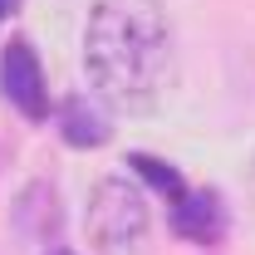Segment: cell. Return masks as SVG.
<instances>
[{
  "label": "cell",
  "mask_w": 255,
  "mask_h": 255,
  "mask_svg": "<svg viewBox=\"0 0 255 255\" xmlns=\"http://www.w3.org/2000/svg\"><path fill=\"white\" fill-rule=\"evenodd\" d=\"M49 255H74V251H64V246H59V251H49Z\"/></svg>",
  "instance_id": "cell-9"
},
{
  "label": "cell",
  "mask_w": 255,
  "mask_h": 255,
  "mask_svg": "<svg viewBox=\"0 0 255 255\" xmlns=\"http://www.w3.org/2000/svg\"><path fill=\"white\" fill-rule=\"evenodd\" d=\"M0 94L5 103L30 118V123H44L49 118V84H44V64L34 54V44L25 34H15L5 49H0Z\"/></svg>",
  "instance_id": "cell-3"
},
{
  "label": "cell",
  "mask_w": 255,
  "mask_h": 255,
  "mask_svg": "<svg viewBox=\"0 0 255 255\" xmlns=\"http://www.w3.org/2000/svg\"><path fill=\"white\" fill-rule=\"evenodd\" d=\"M84 231L94 255H147L152 201L137 177H98L84 206Z\"/></svg>",
  "instance_id": "cell-2"
},
{
  "label": "cell",
  "mask_w": 255,
  "mask_h": 255,
  "mask_svg": "<svg viewBox=\"0 0 255 255\" xmlns=\"http://www.w3.org/2000/svg\"><path fill=\"white\" fill-rule=\"evenodd\" d=\"M10 221L15 231L25 236V241H49L54 231H59L64 211H59V187L54 182H25L20 196H15V206H10Z\"/></svg>",
  "instance_id": "cell-5"
},
{
  "label": "cell",
  "mask_w": 255,
  "mask_h": 255,
  "mask_svg": "<svg viewBox=\"0 0 255 255\" xmlns=\"http://www.w3.org/2000/svg\"><path fill=\"white\" fill-rule=\"evenodd\" d=\"M59 132L69 147H108L113 142V118L89 98H69L59 108Z\"/></svg>",
  "instance_id": "cell-6"
},
{
  "label": "cell",
  "mask_w": 255,
  "mask_h": 255,
  "mask_svg": "<svg viewBox=\"0 0 255 255\" xmlns=\"http://www.w3.org/2000/svg\"><path fill=\"white\" fill-rule=\"evenodd\" d=\"M84 74L98 103L152 113L177 79V30L162 0H94L84 25Z\"/></svg>",
  "instance_id": "cell-1"
},
{
  "label": "cell",
  "mask_w": 255,
  "mask_h": 255,
  "mask_svg": "<svg viewBox=\"0 0 255 255\" xmlns=\"http://www.w3.org/2000/svg\"><path fill=\"white\" fill-rule=\"evenodd\" d=\"M172 206V231L191 246H216L226 236V201L216 187H187Z\"/></svg>",
  "instance_id": "cell-4"
},
{
  "label": "cell",
  "mask_w": 255,
  "mask_h": 255,
  "mask_svg": "<svg viewBox=\"0 0 255 255\" xmlns=\"http://www.w3.org/2000/svg\"><path fill=\"white\" fill-rule=\"evenodd\" d=\"M128 167H132V177H137V182H147V187L157 191V196H167V201H177V196L187 191L182 172H177L172 162L152 157V152H132V157H128Z\"/></svg>",
  "instance_id": "cell-7"
},
{
  "label": "cell",
  "mask_w": 255,
  "mask_h": 255,
  "mask_svg": "<svg viewBox=\"0 0 255 255\" xmlns=\"http://www.w3.org/2000/svg\"><path fill=\"white\" fill-rule=\"evenodd\" d=\"M20 5H25V0H0V25H5V20H10V15H15Z\"/></svg>",
  "instance_id": "cell-8"
}]
</instances>
